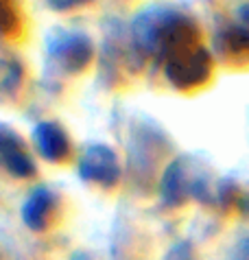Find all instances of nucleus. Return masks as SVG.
<instances>
[{
  "label": "nucleus",
  "instance_id": "1",
  "mask_svg": "<svg viewBox=\"0 0 249 260\" xmlns=\"http://www.w3.org/2000/svg\"><path fill=\"white\" fill-rule=\"evenodd\" d=\"M160 59H164L166 79L177 90H190L206 83L212 72V57L201 44L195 22L177 11L168 24Z\"/></svg>",
  "mask_w": 249,
  "mask_h": 260
},
{
  "label": "nucleus",
  "instance_id": "2",
  "mask_svg": "<svg viewBox=\"0 0 249 260\" xmlns=\"http://www.w3.org/2000/svg\"><path fill=\"white\" fill-rule=\"evenodd\" d=\"M79 175L85 182L99 184L103 188H112L120 179L118 157L105 144H90V147H85L81 160H79Z\"/></svg>",
  "mask_w": 249,
  "mask_h": 260
},
{
  "label": "nucleus",
  "instance_id": "3",
  "mask_svg": "<svg viewBox=\"0 0 249 260\" xmlns=\"http://www.w3.org/2000/svg\"><path fill=\"white\" fill-rule=\"evenodd\" d=\"M92 55H94L92 42L83 33L77 31L57 33L50 40V57L70 75L85 70L87 63L92 61Z\"/></svg>",
  "mask_w": 249,
  "mask_h": 260
},
{
  "label": "nucleus",
  "instance_id": "4",
  "mask_svg": "<svg viewBox=\"0 0 249 260\" xmlns=\"http://www.w3.org/2000/svg\"><path fill=\"white\" fill-rule=\"evenodd\" d=\"M206 190V179L195 177L193 171L188 169L186 160H175L166 169L162 184H160V192H162L164 204L168 206H179L190 197H199Z\"/></svg>",
  "mask_w": 249,
  "mask_h": 260
},
{
  "label": "nucleus",
  "instance_id": "5",
  "mask_svg": "<svg viewBox=\"0 0 249 260\" xmlns=\"http://www.w3.org/2000/svg\"><path fill=\"white\" fill-rule=\"evenodd\" d=\"M0 157H3V166L7 169L9 175L20 177V179L35 175V164L31 157H28L24 144L7 127L0 129Z\"/></svg>",
  "mask_w": 249,
  "mask_h": 260
},
{
  "label": "nucleus",
  "instance_id": "6",
  "mask_svg": "<svg viewBox=\"0 0 249 260\" xmlns=\"http://www.w3.org/2000/svg\"><path fill=\"white\" fill-rule=\"evenodd\" d=\"M33 140L40 155L48 162H64L70 153V140L57 122L44 120L33 129Z\"/></svg>",
  "mask_w": 249,
  "mask_h": 260
},
{
  "label": "nucleus",
  "instance_id": "7",
  "mask_svg": "<svg viewBox=\"0 0 249 260\" xmlns=\"http://www.w3.org/2000/svg\"><path fill=\"white\" fill-rule=\"evenodd\" d=\"M55 208V192H50L46 186L35 188L22 206V221L33 232H44L50 223V212Z\"/></svg>",
  "mask_w": 249,
  "mask_h": 260
},
{
  "label": "nucleus",
  "instance_id": "8",
  "mask_svg": "<svg viewBox=\"0 0 249 260\" xmlns=\"http://www.w3.org/2000/svg\"><path fill=\"white\" fill-rule=\"evenodd\" d=\"M216 46L225 57L236 61H249V26L232 24L216 35Z\"/></svg>",
  "mask_w": 249,
  "mask_h": 260
},
{
  "label": "nucleus",
  "instance_id": "9",
  "mask_svg": "<svg viewBox=\"0 0 249 260\" xmlns=\"http://www.w3.org/2000/svg\"><path fill=\"white\" fill-rule=\"evenodd\" d=\"M20 85V66L16 61H7L5 63V75H3V90L9 94L13 88Z\"/></svg>",
  "mask_w": 249,
  "mask_h": 260
},
{
  "label": "nucleus",
  "instance_id": "10",
  "mask_svg": "<svg viewBox=\"0 0 249 260\" xmlns=\"http://www.w3.org/2000/svg\"><path fill=\"white\" fill-rule=\"evenodd\" d=\"M0 20H3V33L9 35L13 28L18 26V18H16V11L11 7V0H3V13H0Z\"/></svg>",
  "mask_w": 249,
  "mask_h": 260
},
{
  "label": "nucleus",
  "instance_id": "11",
  "mask_svg": "<svg viewBox=\"0 0 249 260\" xmlns=\"http://www.w3.org/2000/svg\"><path fill=\"white\" fill-rule=\"evenodd\" d=\"M164 260H195V258H193V251H190V247L186 243H177L168 249Z\"/></svg>",
  "mask_w": 249,
  "mask_h": 260
},
{
  "label": "nucleus",
  "instance_id": "12",
  "mask_svg": "<svg viewBox=\"0 0 249 260\" xmlns=\"http://www.w3.org/2000/svg\"><path fill=\"white\" fill-rule=\"evenodd\" d=\"M46 3L53 7L55 11H68V9H75V7L90 3V0H46Z\"/></svg>",
  "mask_w": 249,
  "mask_h": 260
},
{
  "label": "nucleus",
  "instance_id": "13",
  "mask_svg": "<svg viewBox=\"0 0 249 260\" xmlns=\"http://www.w3.org/2000/svg\"><path fill=\"white\" fill-rule=\"evenodd\" d=\"M236 13H238V20H240V24H245V26H249V3H245V5H240Z\"/></svg>",
  "mask_w": 249,
  "mask_h": 260
},
{
  "label": "nucleus",
  "instance_id": "14",
  "mask_svg": "<svg viewBox=\"0 0 249 260\" xmlns=\"http://www.w3.org/2000/svg\"><path fill=\"white\" fill-rule=\"evenodd\" d=\"M72 260H87V258H85L83 254H77V256H75V258H72Z\"/></svg>",
  "mask_w": 249,
  "mask_h": 260
}]
</instances>
